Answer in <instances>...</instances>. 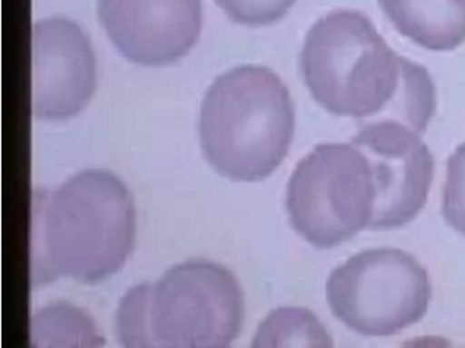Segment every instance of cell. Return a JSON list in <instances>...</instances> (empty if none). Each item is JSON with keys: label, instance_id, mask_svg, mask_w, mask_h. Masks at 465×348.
Masks as SVG:
<instances>
[{"label": "cell", "instance_id": "cell-7", "mask_svg": "<svg viewBox=\"0 0 465 348\" xmlns=\"http://www.w3.org/2000/svg\"><path fill=\"white\" fill-rule=\"evenodd\" d=\"M352 140L371 160L378 207L371 230L400 227L415 219L429 196L434 160L420 133L401 122H361Z\"/></svg>", "mask_w": 465, "mask_h": 348}, {"label": "cell", "instance_id": "cell-6", "mask_svg": "<svg viewBox=\"0 0 465 348\" xmlns=\"http://www.w3.org/2000/svg\"><path fill=\"white\" fill-rule=\"evenodd\" d=\"M326 298L337 320L352 331L391 336L423 318L431 285L415 257L394 247H377L334 269Z\"/></svg>", "mask_w": 465, "mask_h": 348}, {"label": "cell", "instance_id": "cell-11", "mask_svg": "<svg viewBox=\"0 0 465 348\" xmlns=\"http://www.w3.org/2000/svg\"><path fill=\"white\" fill-rule=\"evenodd\" d=\"M34 347H96L103 344L96 324L80 307L66 302L35 312L29 325Z\"/></svg>", "mask_w": 465, "mask_h": 348}, {"label": "cell", "instance_id": "cell-8", "mask_svg": "<svg viewBox=\"0 0 465 348\" xmlns=\"http://www.w3.org/2000/svg\"><path fill=\"white\" fill-rule=\"evenodd\" d=\"M96 90L91 41L72 19L53 16L32 27V111L45 120L80 113Z\"/></svg>", "mask_w": 465, "mask_h": 348}, {"label": "cell", "instance_id": "cell-13", "mask_svg": "<svg viewBox=\"0 0 465 348\" xmlns=\"http://www.w3.org/2000/svg\"><path fill=\"white\" fill-rule=\"evenodd\" d=\"M442 211L446 222L465 236V143L449 158Z\"/></svg>", "mask_w": 465, "mask_h": 348}, {"label": "cell", "instance_id": "cell-2", "mask_svg": "<svg viewBox=\"0 0 465 348\" xmlns=\"http://www.w3.org/2000/svg\"><path fill=\"white\" fill-rule=\"evenodd\" d=\"M295 128L292 101L277 73L242 65L209 87L201 108L203 154L223 176L258 181L284 160Z\"/></svg>", "mask_w": 465, "mask_h": 348}, {"label": "cell", "instance_id": "cell-14", "mask_svg": "<svg viewBox=\"0 0 465 348\" xmlns=\"http://www.w3.org/2000/svg\"><path fill=\"white\" fill-rule=\"evenodd\" d=\"M228 18L246 26H265L282 19L295 0H216Z\"/></svg>", "mask_w": 465, "mask_h": 348}, {"label": "cell", "instance_id": "cell-1", "mask_svg": "<svg viewBox=\"0 0 465 348\" xmlns=\"http://www.w3.org/2000/svg\"><path fill=\"white\" fill-rule=\"evenodd\" d=\"M32 283L61 276L84 283L115 274L132 252L135 209L126 185L107 170H86L36 193Z\"/></svg>", "mask_w": 465, "mask_h": 348}, {"label": "cell", "instance_id": "cell-3", "mask_svg": "<svg viewBox=\"0 0 465 348\" xmlns=\"http://www.w3.org/2000/svg\"><path fill=\"white\" fill-rule=\"evenodd\" d=\"M404 57L397 56L367 16L328 14L307 33L301 54L304 82L314 100L336 116L361 122L386 113L399 92Z\"/></svg>", "mask_w": 465, "mask_h": 348}, {"label": "cell", "instance_id": "cell-10", "mask_svg": "<svg viewBox=\"0 0 465 348\" xmlns=\"http://www.w3.org/2000/svg\"><path fill=\"white\" fill-rule=\"evenodd\" d=\"M405 37L430 51H451L465 41V0H378Z\"/></svg>", "mask_w": 465, "mask_h": 348}, {"label": "cell", "instance_id": "cell-4", "mask_svg": "<svg viewBox=\"0 0 465 348\" xmlns=\"http://www.w3.org/2000/svg\"><path fill=\"white\" fill-rule=\"evenodd\" d=\"M378 188L371 160L355 141L315 147L287 190L292 227L317 247H333L372 228Z\"/></svg>", "mask_w": 465, "mask_h": 348}, {"label": "cell", "instance_id": "cell-12", "mask_svg": "<svg viewBox=\"0 0 465 348\" xmlns=\"http://www.w3.org/2000/svg\"><path fill=\"white\" fill-rule=\"evenodd\" d=\"M252 345L331 347L333 343L314 313L302 307H282L271 313L261 324Z\"/></svg>", "mask_w": 465, "mask_h": 348}, {"label": "cell", "instance_id": "cell-9", "mask_svg": "<svg viewBox=\"0 0 465 348\" xmlns=\"http://www.w3.org/2000/svg\"><path fill=\"white\" fill-rule=\"evenodd\" d=\"M97 8L114 45L137 64L175 63L200 37L201 0H99Z\"/></svg>", "mask_w": 465, "mask_h": 348}, {"label": "cell", "instance_id": "cell-5", "mask_svg": "<svg viewBox=\"0 0 465 348\" xmlns=\"http://www.w3.org/2000/svg\"><path fill=\"white\" fill-rule=\"evenodd\" d=\"M148 347L223 348L243 324V294L225 266L192 260L143 285Z\"/></svg>", "mask_w": 465, "mask_h": 348}]
</instances>
